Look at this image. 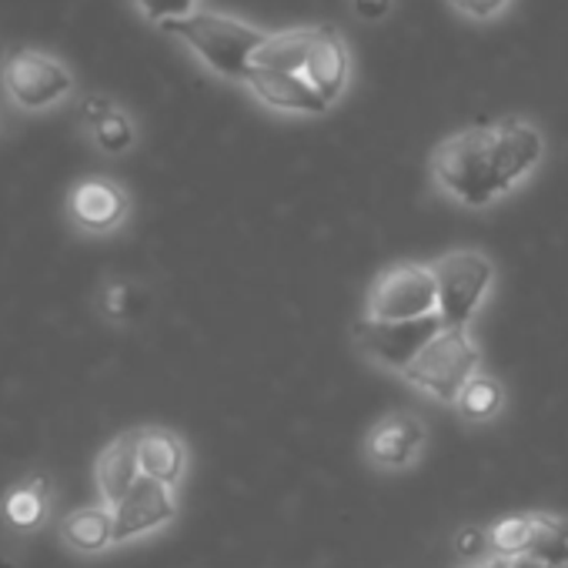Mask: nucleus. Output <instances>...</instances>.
<instances>
[{
	"instance_id": "1",
	"label": "nucleus",
	"mask_w": 568,
	"mask_h": 568,
	"mask_svg": "<svg viewBox=\"0 0 568 568\" xmlns=\"http://www.w3.org/2000/svg\"><path fill=\"white\" fill-rule=\"evenodd\" d=\"M355 84V51L338 24L271 31L251 58L244 91L281 118H325Z\"/></svg>"
},
{
	"instance_id": "2",
	"label": "nucleus",
	"mask_w": 568,
	"mask_h": 568,
	"mask_svg": "<svg viewBox=\"0 0 568 568\" xmlns=\"http://www.w3.org/2000/svg\"><path fill=\"white\" fill-rule=\"evenodd\" d=\"M548 158V138L525 114H501L442 138L428 154V174L442 197L485 211L525 187Z\"/></svg>"
},
{
	"instance_id": "3",
	"label": "nucleus",
	"mask_w": 568,
	"mask_h": 568,
	"mask_svg": "<svg viewBox=\"0 0 568 568\" xmlns=\"http://www.w3.org/2000/svg\"><path fill=\"white\" fill-rule=\"evenodd\" d=\"M164 34L171 41H178L211 78L244 88L251 58L257 54V48L267 41L271 31L247 18H237L231 11L204 8L194 18L171 24Z\"/></svg>"
},
{
	"instance_id": "4",
	"label": "nucleus",
	"mask_w": 568,
	"mask_h": 568,
	"mask_svg": "<svg viewBox=\"0 0 568 568\" xmlns=\"http://www.w3.org/2000/svg\"><path fill=\"white\" fill-rule=\"evenodd\" d=\"M0 94L18 114H51L74 101L78 78L58 54L18 48L0 61Z\"/></svg>"
},
{
	"instance_id": "5",
	"label": "nucleus",
	"mask_w": 568,
	"mask_h": 568,
	"mask_svg": "<svg viewBox=\"0 0 568 568\" xmlns=\"http://www.w3.org/2000/svg\"><path fill=\"white\" fill-rule=\"evenodd\" d=\"M438 318L445 328H471L498 284V267L481 247H455L432 261Z\"/></svg>"
},
{
	"instance_id": "6",
	"label": "nucleus",
	"mask_w": 568,
	"mask_h": 568,
	"mask_svg": "<svg viewBox=\"0 0 568 568\" xmlns=\"http://www.w3.org/2000/svg\"><path fill=\"white\" fill-rule=\"evenodd\" d=\"M481 372V348L471 335V328H442L418 358L402 372V378L418 388L422 395L455 405L462 388Z\"/></svg>"
},
{
	"instance_id": "7",
	"label": "nucleus",
	"mask_w": 568,
	"mask_h": 568,
	"mask_svg": "<svg viewBox=\"0 0 568 568\" xmlns=\"http://www.w3.org/2000/svg\"><path fill=\"white\" fill-rule=\"evenodd\" d=\"M438 315V295L432 264L422 261H395L382 267L368 292H365V315L372 322H422Z\"/></svg>"
},
{
	"instance_id": "8",
	"label": "nucleus",
	"mask_w": 568,
	"mask_h": 568,
	"mask_svg": "<svg viewBox=\"0 0 568 568\" xmlns=\"http://www.w3.org/2000/svg\"><path fill=\"white\" fill-rule=\"evenodd\" d=\"M131 191L108 174H88L71 184L64 197V214L71 227L84 237H111L131 221Z\"/></svg>"
},
{
	"instance_id": "9",
	"label": "nucleus",
	"mask_w": 568,
	"mask_h": 568,
	"mask_svg": "<svg viewBox=\"0 0 568 568\" xmlns=\"http://www.w3.org/2000/svg\"><path fill=\"white\" fill-rule=\"evenodd\" d=\"M442 328L445 325H442L438 315L422 318V322H372V318H362L355 325L352 338H355V348L362 352V358H368L372 365H378L385 372L402 375Z\"/></svg>"
},
{
	"instance_id": "10",
	"label": "nucleus",
	"mask_w": 568,
	"mask_h": 568,
	"mask_svg": "<svg viewBox=\"0 0 568 568\" xmlns=\"http://www.w3.org/2000/svg\"><path fill=\"white\" fill-rule=\"evenodd\" d=\"M425 445H428V425L418 412H388L368 428L362 442V455L375 471L395 475L412 468L422 458Z\"/></svg>"
},
{
	"instance_id": "11",
	"label": "nucleus",
	"mask_w": 568,
	"mask_h": 568,
	"mask_svg": "<svg viewBox=\"0 0 568 568\" xmlns=\"http://www.w3.org/2000/svg\"><path fill=\"white\" fill-rule=\"evenodd\" d=\"M178 491L144 478L124 495V501L114 508V545H128L148 535L164 531L174 518H178Z\"/></svg>"
},
{
	"instance_id": "12",
	"label": "nucleus",
	"mask_w": 568,
	"mask_h": 568,
	"mask_svg": "<svg viewBox=\"0 0 568 568\" xmlns=\"http://www.w3.org/2000/svg\"><path fill=\"white\" fill-rule=\"evenodd\" d=\"M141 481V462H138V432H121L114 435L98 462H94V488H98V501H104L108 508H118L124 501V495Z\"/></svg>"
},
{
	"instance_id": "13",
	"label": "nucleus",
	"mask_w": 568,
	"mask_h": 568,
	"mask_svg": "<svg viewBox=\"0 0 568 568\" xmlns=\"http://www.w3.org/2000/svg\"><path fill=\"white\" fill-rule=\"evenodd\" d=\"M138 432V462L141 475L154 478L168 488H178L187 475V445L174 428L164 425H144Z\"/></svg>"
},
{
	"instance_id": "14",
	"label": "nucleus",
	"mask_w": 568,
	"mask_h": 568,
	"mask_svg": "<svg viewBox=\"0 0 568 568\" xmlns=\"http://www.w3.org/2000/svg\"><path fill=\"white\" fill-rule=\"evenodd\" d=\"M51 511H54V488H51V478L41 471L24 475L4 491V498H0V515H4L8 528L18 535L41 531Z\"/></svg>"
},
{
	"instance_id": "15",
	"label": "nucleus",
	"mask_w": 568,
	"mask_h": 568,
	"mask_svg": "<svg viewBox=\"0 0 568 568\" xmlns=\"http://www.w3.org/2000/svg\"><path fill=\"white\" fill-rule=\"evenodd\" d=\"M58 535L74 555H104L108 548H114V508H108L104 501L81 505L58 521Z\"/></svg>"
},
{
	"instance_id": "16",
	"label": "nucleus",
	"mask_w": 568,
	"mask_h": 568,
	"mask_svg": "<svg viewBox=\"0 0 568 568\" xmlns=\"http://www.w3.org/2000/svg\"><path fill=\"white\" fill-rule=\"evenodd\" d=\"M528 558L541 568H568V518L558 511H531Z\"/></svg>"
},
{
	"instance_id": "17",
	"label": "nucleus",
	"mask_w": 568,
	"mask_h": 568,
	"mask_svg": "<svg viewBox=\"0 0 568 568\" xmlns=\"http://www.w3.org/2000/svg\"><path fill=\"white\" fill-rule=\"evenodd\" d=\"M455 412L468 425H488L505 412V385L491 372H478L458 395Z\"/></svg>"
},
{
	"instance_id": "18",
	"label": "nucleus",
	"mask_w": 568,
	"mask_h": 568,
	"mask_svg": "<svg viewBox=\"0 0 568 568\" xmlns=\"http://www.w3.org/2000/svg\"><path fill=\"white\" fill-rule=\"evenodd\" d=\"M101 154H108V158H124V154H131L134 148H138V141H141V128H138V121H134V114L128 111V108H114L111 114H104L88 134H84Z\"/></svg>"
},
{
	"instance_id": "19",
	"label": "nucleus",
	"mask_w": 568,
	"mask_h": 568,
	"mask_svg": "<svg viewBox=\"0 0 568 568\" xmlns=\"http://www.w3.org/2000/svg\"><path fill=\"white\" fill-rule=\"evenodd\" d=\"M488 541L491 551L498 558H521L528 555V541H531V511L528 515H505L498 521L488 525Z\"/></svg>"
},
{
	"instance_id": "20",
	"label": "nucleus",
	"mask_w": 568,
	"mask_h": 568,
	"mask_svg": "<svg viewBox=\"0 0 568 568\" xmlns=\"http://www.w3.org/2000/svg\"><path fill=\"white\" fill-rule=\"evenodd\" d=\"M131 8L144 24H151L164 34L171 24H181V21L194 18L197 11H204L207 0H131Z\"/></svg>"
},
{
	"instance_id": "21",
	"label": "nucleus",
	"mask_w": 568,
	"mask_h": 568,
	"mask_svg": "<svg viewBox=\"0 0 568 568\" xmlns=\"http://www.w3.org/2000/svg\"><path fill=\"white\" fill-rule=\"evenodd\" d=\"M515 4H518V0H445V8H448L458 21L478 24V28L498 24L501 18L511 14Z\"/></svg>"
},
{
	"instance_id": "22",
	"label": "nucleus",
	"mask_w": 568,
	"mask_h": 568,
	"mask_svg": "<svg viewBox=\"0 0 568 568\" xmlns=\"http://www.w3.org/2000/svg\"><path fill=\"white\" fill-rule=\"evenodd\" d=\"M134 305H138V295L128 281H108L101 288V298H98V308L104 315V322L111 325H124L131 315H134Z\"/></svg>"
},
{
	"instance_id": "23",
	"label": "nucleus",
	"mask_w": 568,
	"mask_h": 568,
	"mask_svg": "<svg viewBox=\"0 0 568 568\" xmlns=\"http://www.w3.org/2000/svg\"><path fill=\"white\" fill-rule=\"evenodd\" d=\"M452 548H455V555L462 558V561H481L485 558V551L491 548V541H488V528H481V525H462L458 531H455V538H452Z\"/></svg>"
},
{
	"instance_id": "24",
	"label": "nucleus",
	"mask_w": 568,
	"mask_h": 568,
	"mask_svg": "<svg viewBox=\"0 0 568 568\" xmlns=\"http://www.w3.org/2000/svg\"><path fill=\"white\" fill-rule=\"evenodd\" d=\"M395 8H398V0H348L352 18H355L358 24H368V28L385 24V21L395 14Z\"/></svg>"
},
{
	"instance_id": "25",
	"label": "nucleus",
	"mask_w": 568,
	"mask_h": 568,
	"mask_svg": "<svg viewBox=\"0 0 568 568\" xmlns=\"http://www.w3.org/2000/svg\"><path fill=\"white\" fill-rule=\"evenodd\" d=\"M118 108V101L111 98V94H84L81 101H78V128L88 134L104 114H111Z\"/></svg>"
},
{
	"instance_id": "26",
	"label": "nucleus",
	"mask_w": 568,
	"mask_h": 568,
	"mask_svg": "<svg viewBox=\"0 0 568 568\" xmlns=\"http://www.w3.org/2000/svg\"><path fill=\"white\" fill-rule=\"evenodd\" d=\"M508 565H511L508 558L488 555V558H481V561H471V565H465V568H508Z\"/></svg>"
},
{
	"instance_id": "27",
	"label": "nucleus",
	"mask_w": 568,
	"mask_h": 568,
	"mask_svg": "<svg viewBox=\"0 0 568 568\" xmlns=\"http://www.w3.org/2000/svg\"><path fill=\"white\" fill-rule=\"evenodd\" d=\"M508 568H541L538 561H531L528 555H521V558H511V565Z\"/></svg>"
},
{
	"instance_id": "28",
	"label": "nucleus",
	"mask_w": 568,
	"mask_h": 568,
	"mask_svg": "<svg viewBox=\"0 0 568 568\" xmlns=\"http://www.w3.org/2000/svg\"><path fill=\"white\" fill-rule=\"evenodd\" d=\"M0 568H18V565H14V561H11L8 555H0Z\"/></svg>"
},
{
	"instance_id": "29",
	"label": "nucleus",
	"mask_w": 568,
	"mask_h": 568,
	"mask_svg": "<svg viewBox=\"0 0 568 568\" xmlns=\"http://www.w3.org/2000/svg\"><path fill=\"white\" fill-rule=\"evenodd\" d=\"M0 134H4V111H0Z\"/></svg>"
},
{
	"instance_id": "30",
	"label": "nucleus",
	"mask_w": 568,
	"mask_h": 568,
	"mask_svg": "<svg viewBox=\"0 0 568 568\" xmlns=\"http://www.w3.org/2000/svg\"><path fill=\"white\" fill-rule=\"evenodd\" d=\"M0 61H4V58H0Z\"/></svg>"
}]
</instances>
